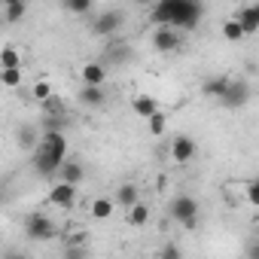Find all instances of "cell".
Instances as JSON below:
<instances>
[{"label":"cell","mask_w":259,"mask_h":259,"mask_svg":"<svg viewBox=\"0 0 259 259\" xmlns=\"http://www.w3.org/2000/svg\"><path fill=\"white\" fill-rule=\"evenodd\" d=\"M235 16H238V22L244 25L247 34H256V31H259V13H256V7H247V10H241V13H235Z\"/></svg>","instance_id":"cell-21"},{"label":"cell","mask_w":259,"mask_h":259,"mask_svg":"<svg viewBox=\"0 0 259 259\" xmlns=\"http://www.w3.org/2000/svg\"><path fill=\"white\" fill-rule=\"evenodd\" d=\"M25 10H28V0H4V19H7V25L22 22Z\"/></svg>","instance_id":"cell-16"},{"label":"cell","mask_w":259,"mask_h":259,"mask_svg":"<svg viewBox=\"0 0 259 259\" xmlns=\"http://www.w3.org/2000/svg\"><path fill=\"white\" fill-rule=\"evenodd\" d=\"M223 40H229V43H241L244 37H247V31H244V25L238 22V16H229V19H223Z\"/></svg>","instance_id":"cell-14"},{"label":"cell","mask_w":259,"mask_h":259,"mask_svg":"<svg viewBox=\"0 0 259 259\" xmlns=\"http://www.w3.org/2000/svg\"><path fill=\"white\" fill-rule=\"evenodd\" d=\"M153 19L162 22V25H177L183 31V28L198 22V7L192 0H165V4L153 13Z\"/></svg>","instance_id":"cell-2"},{"label":"cell","mask_w":259,"mask_h":259,"mask_svg":"<svg viewBox=\"0 0 259 259\" xmlns=\"http://www.w3.org/2000/svg\"><path fill=\"white\" fill-rule=\"evenodd\" d=\"M168 156H171L174 165H186V162H192V159L198 156V144H195L189 135H174V138H171Z\"/></svg>","instance_id":"cell-5"},{"label":"cell","mask_w":259,"mask_h":259,"mask_svg":"<svg viewBox=\"0 0 259 259\" xmlns=\"http://www.w3.org/2000/svg\"><path fill=\"white\" fill-rule=\"evenodd\" d=\"M58 174H61V180H67V183H76V186L85 180V168H82L76 159H67V162L58 168Z\"/></svg>","instance_id":"cell-15"},{"label":"cell","mask_w":259,"mask_h":259,"mask_svg":"<svg viewBox=\"0 0 259 259\" xmlns=\"http://www.w3.org/2000/svg\"><path fill=\"white\" fill-rule=\"evenodd\" d=\"M119 28H122V16L113 13V10H110V13H101V16L92 22V31H95L98 37H113Z\"/></svg>","instance_id":"cell-9"},{"label":"cell","mask_w":259,"mask_h":259,"mask_svg":"<svg viewBox=\"0 0 259 259\" xmlns=\"http://www.w3.org/2000/svg\"><path fill=\"white\" fill-rule=\"evenodd\" d=\"M64 162H67V141H64L61 132H52V128H49V132L43 135V144H40L37 156H34V168H37V174L49 177Z\"/></svg>","instance_id":"cell-1"},{"label":"cell","mask_w":259,"mask_h":259,"mask_svg":"<svg viewBox=\"0 0 259 259\" xmlns=\"http://www.w3.org/2000/svg\"><path fill=\"white\" fill-rule=\"evenodd\" d=\"M116 207H119L116 198H95V201H92V217H95V220H110Z\"/></svg>","instance_id":"cell-20"},{"label":"cell","mask_w":259,"mask_h":259,"mask_svg":"<svg viewBox=\"0 0 259 259\" xmlns=\"http://www.w3.org/2000/svg\"><path fill=\"white\" fill-rule=\"evenodd\" d=\"M247 98H250V89H247V82H241V79H232V82H229V89H226V95L220 98V104H223L226 110H238V107H244V104H247Z\"/></svg>","instance_id":"cell-8"},{"label":"cell","mask_w":259,"mask_h":259,"mask_svg":"<svg viewBox=\"0 0 259 259\" xmlns=\"http://www.w3.org/2000/svg\"><path fill=\"white\" fill-rule=\"evenodd\" d=\"M64 7H67L73 16H89V13H92V0H64Z\"/></svg>","instance_id":"cell-27"},{"label":"cell","mask_w":259,"mask_h":259,"mask_svg":"<svg viewBox=\"0 0 259 259\" xmlns=\"http://www.w3.org/2000/svg\"><path fill=\"white\" fill-rule=\"evenodd\" d=\"M247 256H250V259H259V244H256V247H250V250H247Z\"/></svg>","instance_id":"cell-30"},{"label":"cell","mask_w":259,"mask_h":259,"mask_svg":"<svg viewBox=\"0 0 259 259\" xmlns=\"http://www.w3.org/2000/svg\"><path fill=\"white\" fill-rule=\"evenodd\" d=\"M125 223L132 226V229H141V226H147V223H150V207H147L144 201L132 204V207L125 210Z\"/></svg>","instance_id":"cell-13"},{"label":"cell","mask_w":259,"mask_h":259,"mask_svg":"<svg viewBox=\"0 0 259 259\" xmlns=\"http://www.w3.org/2000/svg\"><path fill=\"white\" fill-rule=\"evenodd\" d=\"M0 67H25L22 52H19L13 43H7V46H4V52H0Z\"/></svg>","instance_id":"cell-22"},{"label":"cell","mask_w":259,"mask_h":259,"mask_svg":"<svg viewBox=\"0 0 259 259\" xmlns=\"http://www.w3.org/2000/svg\"><path fill=\"white\" fill-rule=\"evenodd\" d=\"M244 201L250 207H259V177L250 180V183H244Z\"/></svg>","instance_id":"cell-26"},{"label":"cell","mask_w":259,"mask_h":259,"mask_svg":"<svg viewBox=\"0 0 259 259\" xmlns=\"http://www.w3.org/2000/svg\"><path fill=\"white\" fill-rule=\"evenodd\" d=\"M79 82H82V85H104V82H107V67L98 64V61L79 64Z\"/></svg>","instance_id":"cell-10"},{"label":"cell","mask_w":259,"mask_h":259,"mask_svg":"<svg viewBox=\"0 0 259 259\" xmlns=\"http://www.w3.org/2000/svg\"><path fill=\"white\" fill-rule=\"evenodd\" d=\"M229 82H232L229 76H210V79H204V85H201V92H204L207 98H217V101H220V98L226 95V89H229Z\"/></svg>","instance_id":"cell-17"},{"label":"cell","mask_w":259,"mask_h":259,"mask_svg":"<svg viewBox=\"0 0 259 259\" xmlns=\"http://www.w3.org/2000/svg\"><path fill=\"white\" fill-rule=\"evenodd\" d=\"M132 110H135L141 119H150V116L159 110V101H156L153 95H144V92H141V95H132Z\"/></svg>","instance_id":"cell-11"},{"label":"cell","mask_w":259,"mask_h":259,"mask_svg":"<svg viewBox=\"0 0 259 259\" xmlns=\"http://www.w3.org/2000/svg\"><path fill=\"white\" fill-rule=\"evenodd\" d=\"M40 107H43V113H46L49 119H58V116H64V113H67V104H64V101H61L58 95H52V98H46V101H43Z\"/></svg>","instance_id":"cell-23"},{"label":"cell","mask_w":259,"mask_h":259,"mask_svg":"<svg viewBox=\"0 0 259 259\" xmlns=\"http://www.w3.org/2000/svg\"><path fill=\"white\" fill-rule=\"evenodd\" d=\"M31 95H34V101H40V104H43L46 98H52V95H55V89H52V82H49V79H37V82H34V89H31Z\"/></svg>","instance_id":"cell-25"},{"label":"cell","mask_w":259,"mask_h":259,"mask_svg":"<svg viewBox=\"0 0 259 259\" xmlns=\"http://www.w3.org/2000/svg\"><path fill=\"white\" fill-rule=\"evenodd\" d=\"M0 82L7 89H19L22 85V67H0Z\"/></svg>","instance_id":"cell-24"},{"label":"cell","mask_w":259,"mask_h":259,"mask_svg":"<svg viewBox=\"0 0 259 259\" xmlns=\"http://www.w3.org/2000/svg\"><path fill=\"white\" fill-rule=\"evenodd\" d=\"M147 122V132H150V138H162L165 132H168V113H162V110H156L150 119H144Z\"/></svg>","instance_id":"cell-18"},{"label":"cell","mask_w":259,"mask_h":259,"mask_svg":"<svg viewBox=\"0 0 259 259\" xmlns=\"http://www.w3.org/2000/svg\"><path fill=\"white\" fill-rule=\"evenodd\" d=\"M141 201V189L135 186V183H122L119 189H116V204L122 207V210H128L132 204H138Z\"/></svg>","instance_id":"cell-12"},{"label":"cell","mask_w":259,"mask_h":259,"mask_svg":"<svg viewBox=\"0 0 259 259\" xmlns=\"http://www.w3.org/2000/svg\"><path fill=\"white\" fill-rule=\"evenodd\" d=\"M79 104H85V107H101V104H104V85H82V89H79Z\"/></svg>","instance_id":"cell-19"},{"label":"cell","mask_w":259,"mask_h":259,"mask_svg":"<svg viewBox=\"0 0 259 259\" xmlns=\"http://www.w3.org/2000/svg\"><path fill=\"white\" fill-rule=\"evenodd\" d=\"M162 256H180V247H174V244H168V247L162 250Z\"/></svg>","instance_id":"cell-29"},{"label":"cell","mask_w":259,"mask_h":259,"mask_svg":"<svg viewBox=\"0 0 259 259\" xmlns=\"http://www.w3.org/2000/svg\"><path fill=\"white\" fill-rule=\"evenodd\" d=\"M25 235H28L31 241H49V238H55V223H52L46 213L34 210V213H28V220H25Z\"/></svg>","instance_id":"cell-4"},{"label":"cell","mask_w":259,"mask_h":259,"mask_svg":"<svg viewBox=\"0 0 259 259\" xmlns=\"http://www.w3.org/2000/svg\"><path fill=\"white\" fill-rule=\"evenodd\" d=\"M168 213H171V220H177V223L192 220V217H198V201H195L192 195H177V198H171Z\"/></svg>","instance_id":"cell-7"},{"label":"cell","mask_w":259,"mask_h":259,"mask_svg":"<svg viewBox=\"0 0 259 259\" xmlns=\"http://www.w3.org/2000/svg\"><path fill=\"white\" fill-rule=\"evenodd\" d=\"M180 226H183L186 232H192V229H198V217H192V220H183Z\"/></svg>","instance_id":"cell-28"},{"label":"cell","mask_w":259,"mask_h":259,"mask_svg":"<svg viewBox=\"0 0 259 259\" xmlns=\"http://www.w3.org/2000/svg\"><path fill=\"white\" fill-rule=\"evenodd\" d=\"M150 40H153V49L156 52H177L180 43H183V34H180L177 25H159Z\"/></svg>","instance_id":"cell-3"},{"label":"cell","mask_w":259,"mask_h":259,"mask_svg":"<svg viewBox=\"0 0 259 259\" xmlns=\"http://www.w3.org/2000/svg\"><path fill=\"white\" fill-rule=\"evenodd\" d=\"M73 201H76V183H67V180H58L46 195L49 207H73Z\"/></svg>","instance_id":"cell-6"}]
</instances>
